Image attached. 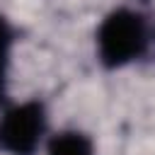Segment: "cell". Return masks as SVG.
<instances>
[{"label":"cell","mask_w":155,"mask_h":155,"mask_svg":"<svg viewBox=\"0 0 155 155\" xmlns=\"http://www.w3.org/2000/svg\"><path fill=\"white\" fill-rule=\"evenodd\" d=\"M150 27L143 12L133 7L111 10L97 27V56L104 68H124L145 56Z\"/></svg>","instance_id":"6da1fadb"},{"label":"cell","mask_w":155,"mask_h":155,"mask_svg":"<svg viewBox=\"0 0 155 155\" xmlns=\"http://www.w3.org/2000/svg\"><path fill=\"white\" fill-rule=\"evenodd\" d=\"M46 140V109L36 99L7 107L0 114V150L7 155H34Z\"/></svg>","instance_id":"7a4b0ae2"},{"label":"cell","mask_w":155,"mask_h":155,"mask_svg":"<svg viewBox=\"0 0 155 155\" xmlns=\"http://www.w3.org/2000/svg\"><path fill=\"white\" fill-rule=\"evenodd\" d=\"M46 155H97V150L90 136L75 128H65L46 140Z\"/></svg>","instance_id":"3957f363"},{"label":"cell","mask_w":155,"mask_h":155,"mask_svg":"<svg viewBox=\"0 0 155 155\" xmlns=\"http://www.w3.org/2000/svg\"><path fill=\"white\" fill-rule=\"evenodd\" d=\"M10 48H12V29H10L7 19L0 15V99L5 97V78H7Z\"/></svg>","instance_id":"277c9868"}]
</instances>
